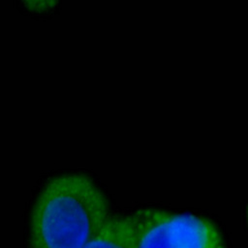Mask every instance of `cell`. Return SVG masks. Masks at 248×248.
<instances>
[{
	"mask_svg": "<svg viewBox=\"0 0 248 248\" xmlns=\"http://www.w3.org/2000/svg\"><path fill=\"white\" fill-rule=\"evenodd\" d=\"M124 217L133 248H227L216 224L204 217L155 208Z\"/></svg>",
	"mask_w": 248,
	"mask_h": 248,
	"instance_id": "cell-2",
	"label": "cell"
},
{
	"mask_svg": "<svg viewBox=\"0 0 248 248\" xmlns=\"http://www.w3.org/2000/svg\"><path fill=\"white\" fill-rule=\"evenodd\" d=\"M84 248H133L132 236L125 217L111 216Z\"/></svg>",
	"mask_w": 248,
	"mask_h": 248,
	"instance_id": "cell-3",
	"label": "cell"
},
{
	"mask_svg": "<svg viewBox=\"0 0 248 248\" xmlns=\"http://www.w3.org/2000/svg\"><path fill=\"white\" fill-rule=\"evenodd\" d=\"M112 215L108 201L86 175L49 179L30 216L31 248H84Z\"/></svg>",
	"mask_w": 248,
	"mask_h": 248,
	"instance_id": "cell-1",
	"label": "cell"
}]
</instances>
